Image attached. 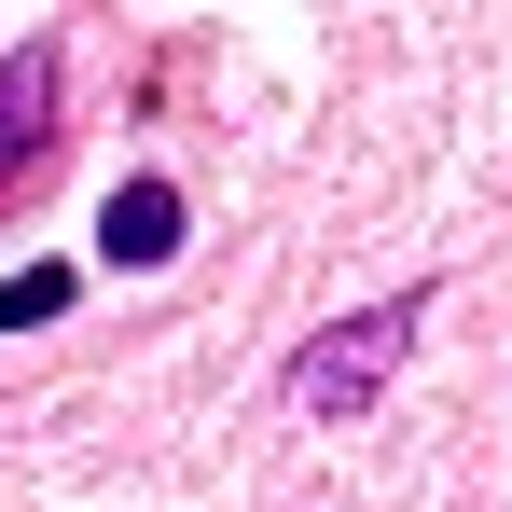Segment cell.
I'll use <instances>...</instances> for the list:
<instances>
[{
    "label": "cell",
    "instance_id": "6da1fadb",
    "mask_svg": "<svg viewBox=\"0 0 512 512\" xmlns=\"http://www.w3.org/2000/svg\"><path fill=\"white\" fill-rule=\"evenodd\" d=\"M429 305H443V291L416 277V291H388V305H360V319H333L319 346H291V374H277V388H291V416H374V388H388V374L416 360Z\"/></svg>",
    "mask_w": 512,
    "mask_h": 512
},
{
    "label": "cell",
    "instance_id": "7a4b0ae2",
    "mask_svg": "<svg viewBox=\"0 0 512 512\" xmlns=\"http://www.w3.org/2000/svg\"><path fill=\"white\" fill-rule=\"evenodd\" d=\"M56 84H70L56 42H14V56H0V180H28L56 153Z\"/></svg>",
    "mask_w": 512,
    "mask_h": 512
},
{
    "label": "cell",
    "instance_id": "3957f363",
    "mask_svg": "<svg viewBox=\"0 0 512 512\" xmlns=\"http://www.w3.org/2000/svg\"><path fill=\"white\" fill-rule=\"evenodd\" d=\"M180 236H194V222H180V180H125L111 222H97V250H111V263H167Z\"/></svg>",
    "mask_w": 512,
    "mask_h": 512
},
{
    "label": "cell",
    "instance_id": "277c9868",
    "mask_svg": "<svg viewBox=\"0 0 512 512\" xmlns=\"http://www.w3.org/2000/svg\"><path fill=\"white\" fill-rule=\"evenodd\" d=\"M70 291H84V277H70V263H28V277H14V291H0V319H14V333H28V319H56V305H70Z\"/></svg>",
    "mask_w": 512,
    "mask_h": 512
}]
</instances>
